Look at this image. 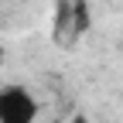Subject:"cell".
<instances>
[{
    "label": "cell",
    "mask_w": 123,
    "mask_h": 123,
    "mask_svg": "<svg viewBox=\"0 0 123 123\" xmlns=\"http://www.w3.org/2000/svg\"><path fill=\"white\" fill-rule=\"evenodd\" d=\"M41 106L27 86H0V123H34Z\"/></svg>",
    "instance_id": "6da1fadb"
},
{
    "label": "cell",
    "mask_w": 123,
    "mask_h": 123,
    "mask_svg": "<svg viewBox=\"0 0 123 123\" xmlns=\"http://www.w3.org/2000/svg\"><path fill=\"white\" fill-rule=\"evenodd\" d=\"M0 4H7V0H0Z\"/></svg>",
    "instance_id": "7a4b0ae2"
}]
</instances>
